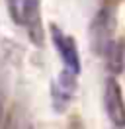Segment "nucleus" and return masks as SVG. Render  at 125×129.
<instances>
[{"mask_svg": "<svg viewBox=\"0 0 125 129\" xmlns=\"http://www.w3.org/2000/svg\"><path fill=\"white\" fill-rule=\"evenodd\" d=\"M113 33H115V12H113L111 6H104L96 14V18L92 22V27H90L92 47L96 49V53L106 55V51L115 41Z\"/></svg>", "mask_w": 125, "mask_h": 129, "instance_id": "2", "label": "nucleus"}, {"mask_svg": "<svg viewBox=\"0 0 125 129\" xmlns=\"http://www.w3.org/2000/svg\"><path fill=\"white\" fill-rule=\"evenodd\" d=\"M51 39H53V45L61 57L65 69L78 74L80 73V53H78L76 41L70 35H67L62 29H59L57 25H51Z\"/></svg>", "mask_w": 125, "mask_h": 129, "instance_id": "5", "label": "nucleus"}, {"mask_svg": "<svg viewBox=\"0 0 125 129\" xmlns=\"http://www.w3.org/2000/svg\"><path fill=\"white\" fill-rule=\"evenodd\" d=\"M6 8L12 22L18 25H25L29 39L35 45H41L43 43V25H41L39 0H6Z\"/></svg>", "mask_w": 125, "mask_h": 129, "instance_id": "1", "label": "nucleus"}, {"mask_svg": "<svg viewBox=\"0 0 125 129\" xmlns=\"http://www.w3.org/2000/svg\"><path fill=\"white\" fill-rule=\"evenodd\" d=\"M123 55H125V49H123V43H119V41H113L111 43V47L106 51V61H108V67L113 71V73H121V69H123Z\"/></svg>", "mask_w": 125, "mask_h": 129, "instance_id": "6", "label": "nucleus"}, {"mask_svg": "<svg viewBox=\"0 0 125 129\" xmlns=\"http://www.w3.org/2000/svg\"><path fill=\"white\" fill-rule=\"evenodd\" d=\"M104 108L108 113L109 121L113 123V127H121L125 125V100L119 82L109 76L106 84H104Z\"/></svg>", "mask_w": 125, "mask_h": 129, "instance_id": "4", "label": "nucleus"}, {"mask_svg": "<svg viewBox=\"0 0 125 129\" xmlns=\"http://www.w3.org/2000/svg\"><path fill=\"white\" fill-rule=\"evenodd\" d=\"M4 129H33V125H31V121L23 113H16V110H14V113L10 115V119L6 121Z\"/></svg>", "mask_w": 125, "mask_h": 129, "instance_id": "7", "label": "nucleus"}, {"mask_svg": "<svg viewBox=\"0 0 125 129\" xmlns=\"http://www.w3.org/2000/svg\"><path fill=\"white\" fill-rule=\"evenodd\" d=\"M2 115H4V98H2V92H0V123H2Z\"/></svg>", "mask_w": 125, "mask_h": 129, "instance_id": "8", "label": "nucleus"}, {"mask_svg": "<svg viewBox=\"0 0 125 129\" xmlns=\"http://www.w3.org/2000/svg\"><path fill=\"white\" fill-rule=\"evenodd\" d=\"M115 129H125V125H121V127H115Z\"/></svg>", "mask_w": 125, "mask_h": 129, "instance_id": "9", "label": "nucleus"}, {"mask_svg": "<svg viewBox=\"0 0 125 129\" xmlns=\"http://www.w3.org/2000/svg\"><path fill=\"white\" fill-rule=\"evenodd\" d=\"M76 76H78L76 73L65 69V71L59 73V76L51 84V102H53V110L57 113H62L72 102V98L76 94V88H78Z\"/></svg>", "mask_w": 125, "mask_h": 129, "instance_id": "3", "label": "nucleus"}]
</instances>
